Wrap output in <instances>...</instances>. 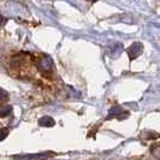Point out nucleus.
Listing matches in <instances>:
<instances>
[{"instance_id": "obj_1", "label": "nucleus", "mask_w": 160, "mask_h": 160, "mask_svg": "<svg viewBox=\"0 0 160 160\" xmlns=\"http://www.w3.org/2000/svg\"><path fill=\"white\" fill-rule=\"evenodd\" d=\"M38 66H39V69H40L42 72H49L52 69H53L54 63H53V60H52V58H51V57L43 56L40 60H39Z\"/></svg>"}, {"instance_id": "obj_2", "label": "nucleus", "mask_w": 160, "mask_h": 160, "mask_svg": "<svg viewBox=\"0 0 160 160\" xmlns=\"http://www.w3.org/2000/svg\"><path fill=\"white\" fill-rule=\"evenodd\" d=\"M49 153H39V154H18L13 155L12 160H41L47 158Z\"/></svg>"}, {"instance_id": "obj_3", "label": "nucleus", "mask_w": 160, "mask_h": 160, "mask_svg": "<svg viewBox=\"0 0 160 160\" xmlns=\"http://www.w3.org/2000/svg\"><path fill=\"white\" fill-rule=\"evenodd\" d=\"M142 51H143V45H142L141 42H134V43H132L128 49L130 60L136 59L137 57L142 53Z\"/></svg>"}, {"instance_id": "obj_4", "label": "nucleus", "mask_w": 160, "mask_h": 160, "mask_svg": "<svg viewBox=\"0 0 160 160\" xmlns=\"http://www.w3.org/2000/svg\"><path fill=\"white\" fill-rule=\"evenodd\" d=\"M122 114L129 116V113L125 112V111H123L122 107H119V106H113L112 108L110 110V112H108V114H107V118H106V119H111V118H118V119H122Z\"/></svg>"}, {"instance_id": "obj_5", "label": "nucleus", "mask_w": 160, "mask_h": 160, "mask_svg": "<svg viewBox=\"0 0 160 160\" xmlns=\"http://www.w3.org/2000/svg\"><path fill=\"white\" fill-rule=\"evenodd\" d=\"M39 125L40 127H46V128H51V127H54L56 125V122L52 117L49 116H45L39 119Z\"/></svg>"}, {"instance_id": "obj_6", "label": "nucleus", "mask_w": 160, "mask_h": 160, "mask_svg": "<svg viewBox=\"0 0 160 160\" xmlns=\"http://www.w3.org/2000/svg\"><path fill=\"white\" fill-rule=\"evenodd\" d=\"M122 51H123V45L122 43L113 45L112 49H111V57L112 58H118L120 56V53H122Z\"/></svg>"}, {"instance_id": "obj_7", "label": "nucleus", "mask_w": 160, "mask_h": 160, "mask_svg": "<svg viewBox=\"0 0 160 160\" xmlns=\"http://www.w3.org/2000/svg\"><path fill=\"white\" fill-rule=\"evenodd\" d=\"M11 112H12V106H10V105L2 106L0 108V117H8L11 114Z\"/></svg>"}, {"instance_id": "obj_8", "label": "nucleus", "mask_w": 160, "mask_h": 160, "mask_svg": "<svg viewBox=\"0 0 160 160\" xmlns=\"http://www.w3.org/2000/svg\"><path fill=\"white\" fill-rule=\"evenodd\" d=\"M8 135V129L6 128H2L0 129V141H2V140H5Z\"/></svg>"}, {"instance_id": "obj_9", "label": "nucleus", "mask_w": 160, "mask_h": 160, "mask_svg": "<svg viewBox=\"0 0 160 160\" xmlns=\"http://www.w3.org/2000/svg\"><path fill=\"white\" fill-rule=\"evenodd\" d=\"M66 92H68V95L69 96H73L75 94H76L77 96H80V93H78V92H76L75 89H72L70 86H66Z\"/></svg>"}, {"instance_id": "obj_10", "label": "nucleus", "mask_w": 160, "mask_h": 160, "mask_svg": "<svg viewBox=\"0 0 160 160\" xmlns=\"http://www.w3.org/2000/svg\"><path fill=\"white\" fill-rule=\"evenodd\" d=\"M8 94L2 88H0V101L8 100Z\"/></svg>"}]
</instances>
